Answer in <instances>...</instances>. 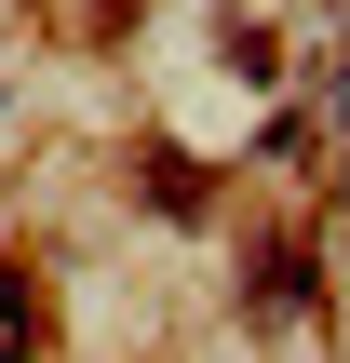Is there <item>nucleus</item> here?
Returning a JSON list of instances; mask_svg holds the SVG:
<instances>
[{
	"instance_id": "obj_1",
	"label": "nucleus",
	"mask_w": 350,
	"mask_h": 363,
	"mask_svg": "<svg viewBox=\"0 0 350 363\" xmlns=\"http://www.w3.org/2000/svg\"><path fill=\"white\" fill-rule=\"evenodd\" d=\"M0 363H40V283L0 256Z\"/></svg>"
}]
</instances>
